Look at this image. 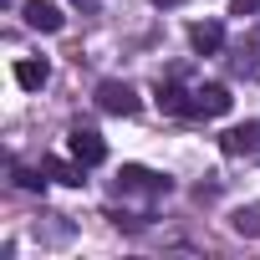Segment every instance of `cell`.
<instances>
[{"label": "cell", "mask_w": 260, "mask_h": 260, "mask_svg": "<svg viewBox=\"0 0 260 260\" xmlns=\"http://www.w3.org/2000/svg\"><path fill=\"white\" fill-rule=\"evenodd\" d=\"M67 148H72V158H77L82 169L107 164V143H102V133H97V127H72V133H67Z\"/></svg>", "instance_id": "6da1fadb"}, {"label": "cell", "mask_w": 260, "mask_h": 260, "mask_svg": "<svg viewBox=\"0 0 260 260\" xmlns=\"http://www.w3.org/2000/svg\"><path fill=\"white\" fill-rule=\"evenodd\" d=\"M230 107H235V97H230V87H219V82L189 92V117H224Z\"/></svg>", "instance_id": "7a4b0ae2"}, {"label": "cell", "mask_w": 260, "mask_h": 260, "mask_svg": "<svg viewBox=\"0 0 260 260\" xmlns=\"http://www.w3.org/2000/svg\"><path fill=\"white\" fill-rule=\"evenodd\" d=\"M97 107L112 112V117H133L143 102H138V92L127 87V82H102V87H97Z\"/></svg>", "instance_id": "3957f363"}, {"label": "cell", "mask_w": 260, "mask_h": 260, "mask_svg": "<svg viewBox=\"0 0 260 260\" xmlns=\"http://www.w3.org/2000/svg\"><path fill=\"white\" fill-rule=\"evenodd\" d=\"M117 189H122V194H169V179L153 174V169H143V164H122Z\"/></svg>", "instance_id": "277c9868"}, {"label": "cell", "mask_w": 260, "mask_h": 260, "mask_svg": "<svg viewBox=\"0 0 260 260\" xmlns=\"http://www.w3.org/2000/svg\"><path fill=\"white\" fill-rule=\"evenodd\" d=\"M219 148H224L230 158H255V153H260V117H250V122L230 127V133L219 138Z\"/></svg>", "instance_id": "5b68a950"}, {"label": "cell", "mask_w": 260, "mask_h": 260, "mask_svg": "<svg viewBox=\"0 0 260 260\" xmlns=\"http://www.w3.org/2000/svg\"><path fill=\"white\" fill-rule=\"evenodd\" d=\"M21 16H26V26H31V31H61V26H67V16L51 6V0H26Z\"/></svg>", "instance_id": "8992f818"}, {"label": "cell", "mask_w": 260, "mask_h": 260, "mask_svg": "<svg viewBox=\"0 0 260 260\" xmlns=\"http://www.w3.org/2000/svg\"><path fill=\"white\" fill-rule=\"evenodd\" d=\"M189 46H194L199 56H214V51L224 46V26H219V21H194V26H189Z\"/></svg>", "instance_id": "52a82bcc"}, {"label": "cell", "mask_w": 260, "mask_h": 260, "mask_svg": "<svg viewBox=\"0 0 260 260\" xmlns=\"http://www.w3.org/2000/svg\"><path fill=\"white\" fill-rule=\"evenodd\" d=\"M230 230L245 235V240H260V204H240V209L230 214Z\"/></svg>", "instance_id": "ba28073f"}, {"label": "cell", "mask_w": 260, "mask_h": 260, "mask_svg": "<svg viewBox=\"0 0 260 260\" xmlns=\"http://www.w3.org/2000/svg\"><path fill=\"white\" fill-rule=\"evenodd\" d=\"M16 82H21L26 92H36V87L51 82V67H46V61H16Z\"/></svg>", "instance_id": "9c48e42d"}, {"label": "cell", "mask_w": 260, "mask_h": 260, "mask_svg": "<svg viewBox=\"0 0 260 260\" xmlns=\"http://www.w3.org/2000/svg\"><path fill=\"white\" fill-rule=\"evenodd\" d=\"M41 174H46V179H56V184H72V189H77L87 169H82V164H61V158H41Z\"/></svg>", "instance_id": "30bf717a"}, {"label": "cell", "mask_w": 260, "mask_h": 260, "mask_svg": "<svg viewBox=\"0 0 260 260\" xmlns=\"http://www.w3.org/2000/svg\"><path fill=\"white\" fill-rule=\"evenodd\" d=\"M230 16H260V0H230Z\"/></svg>", "instance_id": "8fae6325"}, {"label": "cell", "mask_w": 260, "mask_h": 260, "mask_svg": "<svg viewBox=\"0 0 260 260\" xmlns=\"http://www.w3.org/2000/svg\"><path fill=\"white\" fill-rule=\"evenodd\" d=\"M16 184H21V189H41L46 179H41V174H31V169H16Z\"/></svg>", "instance_id": "7c38bea8"}, {"label": "cell", "mask_w": 260, "mask_h": 260, "mask_svg": "<svg viewBox=\"0 0 260 260\" xmlns=\"http://www.w3.org/2000/svg\"><path fill=\"white\" fill-rule=\"evenodd\" d=\"M153 6H184V0H153Z\"/></svg>", "instance_id": "4fadbf2b"}]
</instances>
